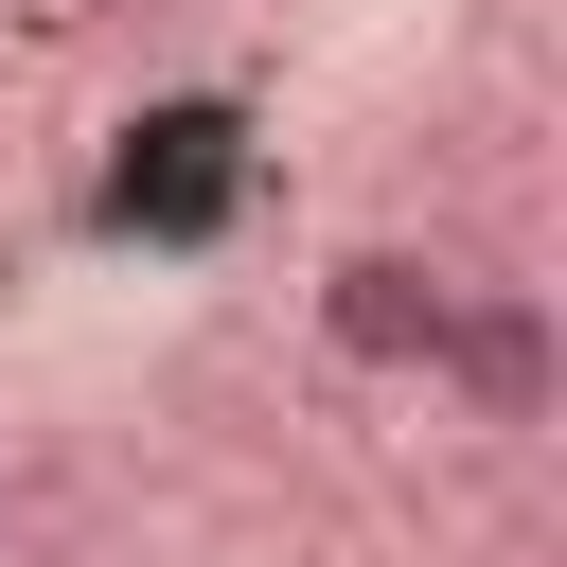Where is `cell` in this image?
Returning <instances> with one entry per match:
<instances>
[{"label":"cell","instance_id":"obj_1","mask_svg":"<svg viewBox=\"0 0 567 567\" xmlns=\"http://www.w3.org/2000/svg\"><path fill=\"white\" fill-rule=\"evenodd\" d=\"M425 390H443L478 443H532V425L567 408V319H549V284H461V319H443Z\"/></svg>","mask_w":567,"mask_h":567},{"label":"cell","instance_id":"obj_2","mask_svg":"<svg viewBox=\"0 0 567 567\" xmlns=\"http://www.w3.org/2000/svg\"><path fill=\"white\" fill-rule=\"evenodd\" d=\"M443 319H461V266H443V248H408V230H372V248H337V266H319V354H337V372L425 390Z\"/></svg>","mask_w":567,"mask_h":567},{"label":"cell","instance_id":"obj_3","mask_svg":"<svg viewBox=\"0 0 567 567\" xmlns=\"http://www.w3.org/2000/svg\"><path fill=\"white\" fill-rule=\"evenodd\" d=\"M230 195H248V124L230 106H142L124 159H106V230H142V248L230 230Z\"/></svg>","mask_w":567,"mask_h":567}]
</instances>
